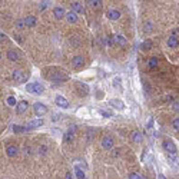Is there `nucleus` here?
<instances>
[{
  "instance_id": "obj_1",
  "label": "nucleus",
  "mask_w": 179,
  "mask_h": 179,
  "mask_svg": "<svg viewBox=\"0 0 179 179\" xmlns=\"http://www.w3.org/2000/svg\"><path fill=\"white\" fill-rule=\"evenodd\" d=\"M47 79H50L53 82H64V80H69V75H66L64 70H59V72H53L50 75H46Z\"/></svg>"
},
{
  "instance_id": "obj_15",
  "label": "nucleus",
  "mask_w": 179,
  "mask_h": 179,
  "mask_svg": "<svg viewBox=\"0 0 179 179\" xmlns=\"http://www.w3.org/2000/svg\"><path fill=\"white\" fill-rule=\"evenodd\" d=\"M102 146L105 148V149H112V146H113V139H112L110 136H106V138H103Z\"/></svg>"
},
{
  "instance_id": "obj_19",
  "label": "nucleus",
  "mask_w": 179,
  "mask_h": 179,
  "mask_svg": "<svg viewBox=\"0 0 179 179\" xmlns=\"http://www.w3.org/2000/svg\"><path fill=\"white\" fill-rule=\"evenodd\" d=\"M109 103L116 109H125V103L119 100V99H112V100H109Z\"/></svg>"
},
{
  "instance_id": "obj_27",
  "label": "nucleus",
  "mask_w": 179,
  "mask_h": 179,
  "mask_svg": "<svg viewBox=\"0 0 179 179\" xmlns=\"http://www.w3.org/2000/svg\"><path fill=\"white\" fill-rule=\"evenodd\" d=\"M95 133L96 130L93 128H89V130H88V141H93V138H95Z\"/></svg>"
},
{
  "instance_id": "obj_8",
  "label": "nucleus",
  "mask_w": 179,
  "mask_h": 179,
  "mask_svg": "<svg viewBox=\"0 0 179 179\" xmlns=\"http://www.w3.org/2000/svg\"><path fill=\"white\" fill-rule=\"evenodd\" d=\"M75 132H76V126H72L69 128V130L64 133V141L66 142H72L75 139Z\"/></svg>"
},
{
  "instance_id": "obj_36",
  "label": "nucleus",
  "mask_w": 179,
  "mask_h": 179,
  "mask_svg": "<svg viewBox=\"0 0 179 179\" xmlns=\"http://www.w3.org/2000/svg\"><path fill=\"white\" fill-rule=\"evenodd\" d=\"M7 103H9V105H12V106H14V105H16V99H14L13 96H10V97L7 99Z\"/></svg>"
},
{
  "instance_id": "obj_17",
  "label": "nucleus",
  "mask_w": 179,
  "mask_h": 179,
  "mask_svg": "<svg viewBox=\"0 0 179 179\" xmlns=\"http://www.w3.org/2000/svg\"><path fill=\"white\" fill-rule=\"evenodd\" d=\"M27 106H29L27 102H26V100H22V102H19V103H17V106H16V112H17L19 115H22L26 109H27Z\"/></svg>"
},
{
  "instance_id": "obj_20",
  "label": "nucleus",
  "mask_w": 179,
  "mask_h": 179,
  "mask_svg": "<svg viewBox=\"0 0 179 179\" xmlns=\"http://www.w3.org/2000/svg\"><path fill=\"white\" fill-rule=\"evenodd\" d=\"M179 42H178V37L176 36H171V37L168 39V46L169 47H172V49H175V47H178Z\"/></svg>"
},
{
  "instance_id": "obj_2",
  "label": "nucleus",
  "mask_w": 179,
  "mask_h": 179,
  "mask_svg": "<svg viewBox=\"0 0 179 179\" xmlns=\"http://www.w3.org/2000/svg\"><path fill=\"white\" fill-rule=\"evenodd\" d=\"M33 110H34V113H36L37 116H43V115L47 113V108H46L43 103H40V102H37V103H34V105H33Z\"/></svg>"
},
{
  "instance_id": "obj_22",
  "label": "nucleus",
  "mask_w": 179,
  "mask_h": 179,
  "mask_svg": "<svg viewBox=\"0 0 179 179\" xmlns=\"http://www.w3.org/2000/svg\"><path fill=\"white\" fill-rule=\"evenodd\" d=\"M141 47L143 50H149V49H152V40H145V42H142Z\"/></svg>"
},
{
  "instance_id": "obj_44",
  "label": "nucleus",
  "mask_w": 179,
  "mask_h": 179,
  "mask_svg": "<svg viewBox=\"0 0 179 179\" xmlns=\"http://www.w3.org/2000/svg\"><path fill=\"white\" fill-rule=\"evenodd\" d=\"M113 152H115V154H113V156H119V149H115Z\"/></svg>"
},
{
  "instance_id": "obj_34",
  "label": "nucleus",
  "mask_w": 179,
  "mask_h": 179,
  "mask_svg": "<svg viewBox=\"0 0 179 179\" xmlns=\"http://www.w3.org/2000/svg\"><path fill=\"white\" fill-rule=\"evenodd\" d=\"M90 4L93 7H100L102 6V1H99V0H93V1H90Z\"/></svg>"
},
{
  "instance_id": "obj_26",
  "label": "nucleus",
  "mask_w": 179,
  "mask_h": 179,
  "mask_svg": "<svg viewBox=\"0 0 179 179\" xmlns=\"http://www.w3.org/2000/svg\"><path fill=\"white\" fill-rule=\"evenodd\" d=\"M149 69H154V67H156L158 66V59L156 58H151L149 59Z\"/></svg>"
},
{
  "instance_id": "obj_12",
  "label": "nucleus",
  "mask_w": 179,
  "mask_h": 179,
  "mask_svg": "<svg viewBox=\"0 0 179 179\" xmlns=\"http://www.w3.org/2000/svg\"><path fill=\"white\" fill-rule=\"evenodd\" d=\"M53 14H55L56 19H62V17L66 16V12H64L63 7H55V9H53Z\"/></svg>"
},
{
  "instance_id": "obj_25",
  "label": "nucleus",
  "mask_w": 179,
  "mask_h": 179,
  "mask_svg": "<svg viewBox=\"0 0 179 179\" xmlns=\"http://www.w3.org/2000/svg\"><path fill=\"white\" fill-rule=\"evenodd\" d=\"M99 113H100L103 118H112V116H113V112H112V110H103V109H100Z\"/></svg>"
},
{
  "instance_id": "obj_23",
  "label": "nucleus",
  "mask_w": 179,
  "mask_h": 179,
  "mask_svg": "<svg viewBox=\"0 0 179 179\" xmlns=\"http://www.w3.org/2000/svg\"><path fill=\"white\" fill-rule=\"evenodd\" d=\"M115 42L116 43H119V45H122V46L126 45V39L123 37V36H121V34H116L115 36Z\"/></svg>"
},
{
  "instance_id": "obj_4",
  "label": "nucleus",
  "mask_w": 179,
  "mask_h": 179,
  "mask_svg": "<svg viewBox=\"0 0 179 179\" xmlns=\"http://www.w3.org/2000/svg\"><path fill=\"white\" fill-rule=\"evenodd\" d=\"M163 148H165V151L169 152L171 155H176V145H175L172 141H165L163 142Z\"/></svg>"
},
{
  "instance_id": "obj_3",
  "label": "nucleus",
  "mask_w": 179,
  "mask_h": 179,
  "mask_svg": "<svg viewBox=\"0 0 179 179\" xmlns=\"http://www.w3.org/2000/svg\"><path fill=\"white\" fill-rule=\"evenodd\" d=\"M76 89L79 92L80 96H86L89 95V86L86 83H82V82H76Z\"/></svg>"
},
{
  "instance_id": "obj_5",
  "label": "nucleus",
  "mask_w": 179,
  "mask_h": 179,
  "mask_svg": "<svg viewBox=\"0 0 179 179\" xmlns=\"http://www.w3.org/2000/svg\"><path fill=\"white\" fill-rule=\"evenodd\" d=\"M72 66H73L75 69H80V67H83L85 66V58L83 56H75L73 60H72Z\"/></svg>"
},
{
  "instance_id": "obj_6",
  "label": "nucleus",
  "mask_w": 179,
  "mask_h": 179,
  "mask_svg": "<svg viewBox=\"0 0 179 179\" xmlns=\"http://www.w3.org/2000/svg\"><path fill=\"white\" fill-rule=\"evenodd\" d=\"M42 125H43V119H34V121L29 122L25 128H26V130H30V129H36L39 126H42Z\"/></svg>"
},
{
  "instance_id": "obj_28",
  "label": "nucleus",
  "mask_w": 179,
  "mask_h": 179,
  "mask_svg": "<svg viewBox=\"0 0 179 179\" xmlns=\"http://www.w3.org/2000/svg\"><path fill=\"white\" fill-rule=\"evenodd\" d=\"M13 130H14V133H22V132H26V128H25V126L14 125V126H13Z\"/></svg>"
},
{
  "instance_id": "obj_9",
  "label": "nucleus",
  "mask_w": 179,
  "mask_h": 179,
  "mask_svg": "<svg viewBox=\"0 0 179 179\" xmlns=\"http://www.w3.org/2000/svg\"><path fill=\"white\" fill-rule=\"evenodd\" d=\"M106 16H108V19H110V20H119L121 12H119V10H115V9H110V10H108Z\"/></svg>"
},
{
  "instance_id": "obj_43",
  "label": "nucleus",
  "mask_w": 179,
  "mask_h": 179,
  "mask_svg": "<svg viewBox=\"0 0 179 179\" xmlns=\"http://www.w3.org/2000/svg\"><path fill=\"white\" fill-rule=\"evenodd\" d=\"M52 121H55V122H56V121H59V115H55V116H53V118H52Z\"/></svg>"
},
{
  "instance_id": "obj_42",
  "label": "nucleus",
  "mask_w": 179,
  "mask_h": 179,
  "mask_svg": "<svg viewBox=\"0 0 179 179\" xmlns=\"http://www.w3.org/2000/svg\"><path fill=\"white\" fill-rule=\"evenodd\" d=\"M72 176H73V175H72L70 172H67V173H66V179H72Z\"/></svg>"
},
{
  "instance_id": "obj_37",
  "label": "nucleus",
  "mask_w": 179,
  "mask_h": 179,
  "mask_svg": "<svg viewBox=\"0 0 179 179\" xmlns=\"http://www.w3.org/2000/svg\"><path fill=\"white\" fill-rule=\"evenodd\" d=\"M154 123H155V119H154V118H151V119H149V122H148V129H152Z\"/></svg>"
},
{
  "instance_id": "obj_10",
  "label": "nucleus",
  "mask_w": 179,
  "mask_h": 179,
  "mask_svg": "<svg viewBox=\"0 0 179 179\" xmlns=\"http://www.w3.org/2000/svg\"><path fill=\"white\" fill-rule=\"evenodd\" d=\"M13 79H14L16 82L22 83V82H25V80H26V76L23 75V72H22V70H14V72H13Z\"/></svg>"
},
{
  "instance_id": "obj_21",
  "label": "nucleus",
  "mask_w": 179,
  "mask_h": 179,
  "mask_svg": "<svg viewBox=\"0 0 179 179\" xmlns=\"http://www.w3.org/2000/svg\"><path fill=\"white\" fill-rule=\"evenodd\" d=\"M66 19H67L69 23H76L77 22V14L75 12H69V13H66Z\"/></svg>"
},
{
  "instance_id": "obj_31",
  "label": "nucleus",
  "mask_w": 179,
  "mask_h": 179,
  "mask_svg": "<svg viewBox=\"0 0 179 179\" xmlns=\"http://www.w3.org/2000/svg\"><path fill=\"white\" fill-rule=\"evenodd\" d=\"M25 20L23 19H19L17 20V22H16V27H17V29H19V30H22V29H25Z\"/></svg>"
},
{
  "instance_id": "obj_16",
  "label": "nucleus",
  "mask_w": 179,
  "mask_h": 179,
  "mask_svg": "<svg viewBox=\"0 0 179 179\" xmlns=\"http://www.w3.org/2000/svg\"><path fill=\"white\" fill-rule=\"evenodd\" d=\"M25 25L29 26V27H34V26L37 25V19L34 16H27L25 19Z\"/></svg>"
},
{
  "instance_id": "obj_24",
  "label": "nucleus",
  "mask_w": 179,
  "mask_h": 179,
  "mask_svg": "<svg viewBox=\"0 0 179 179\" xmlns=\"http://www.w3.org/2000/svg\"><path fill=\"white\" fill-rule=\"evenodd\" d=\"M132 141L136 142V143H138V142H141L142 141V135L139 133V132H136V130L132 132Z\"/></svg>"
},
{
  "instance_id": "obj_18",
  "label": "nucleus",
  "mask_w": 179,
  "mask_h": 179,
  "mask_svg": "<svg viewBox=\"0 0 179 179\" xmlns=\"http://www.w3.org/2000/svg\"><path fill=\"white\" fill-rule=\"evenodd\" d=\"M72 12H75L77 14V13H83L85 9L79 1H73V3H72Z\"/></svg>"
},
{
  "instance_id": "obj_35",
  "label": "nucleus",
  "mask_w": 179,
  "mask_h": 179,
  "mask_svg": "<svg viewBox=\"0 0 179 179\" xmlns=\"http://www.w3.org/2000/svg\"><path fill=\"white\" fill-rule=\"evenodd\" d=\"M172 128L175 129V130H178V129H179V122H178V118H176V119H173V122H172Z\"/></svg>"
},
{
  "instance_id": "obj_13",
  "label": "nucleus",
  "mask_w": 179,
  "mask_h": 179,
  "mask_svg": "<svg viewBox=\"0 0 179 179\" xmlns=\"http://www.w3.org/2000/svg\"><path fill=\"white\" fill-rule=\"evenodd\" d=\"M17 152H19V149L14 146V145L7 146V149H6V154H7V156H9V158H14V156L17 155Z\"/></svg>"
},
{
  "instance_id": "obj_11",
  "label": "nucleus",
  "mask_w": 179,
  "mask_h": 179,
  "mask_svg": "<svg viewBox=\"0 0 179 179\" xmlns=\"http://www.w3.org/2000/svg\"><path fill=\"white\" fill-rule=\"evenodd\" d=\"M7 59L12 60V62H16V60H19L20 59V53L19 52H16L14 49H12V50L7 52Z\"/></svg>"
},
{
  "instance_id": "obj_39",
  "label": "nucleus",
  "mask_w": 179,
  "mask_h": 179,
  "mask_svg": "<svg viewBox=\"0 0 179 179\" xmlns=\"http://www.w3.org/2000/svg\"><path fill=\"white\" fill-rule=\"evenodd\" d=\"M26 90L29 92V93H33V88H32V83H27L26 85Z\"/></svg>"
},
{
  "instance_id": "obj_14",
  "label": "nucleus",
  "mask_w": 179,
  "mask_h": 179,
  "mask_svg": "<svg viewBox=\"0 0 179 179\" xmlns=\"http://www.w3.org/2000/svg\"><path fill=\"white\" fill-rule=\"evenodd\" d=\"M32 88H33V93H36V95H42L45 92V86L42 83H32Z\"/></svg>"
},
{
  "instance_id": "obj_40",
  "label": "nucleus",
  "mask_w": 179,
  "mask_h": 179,
  "mask_svg": "<svg viewBox=\"0 0 179 179\" xmlns=\"http://www.w3.org/2000/svg\"><path fill=\"white\" fill-rule=\"evenodd\" d=\"M106 43H108L109 46H113V40H112L110 37H108V39H106Z\"/></svg>"
},
{
  "instance_id": "obj_41",
  "label": "nucleus",
  "mask_w": 179,
  "mask_h": 179,
  "mask_svg": "<svg viewBox=\"0 0 179 179\" xmlns=\"http://www.w3.org/2000/svg\"><path fill=\"white\" fill-rule=\"evenodd\" d=\"M173 110L178 112V100H176V103H173Z\"/></svg>"
},
{
  "instance_id": "obj_29",
  "label": "nucleus",
  "mask_w": 179,
  "mask_h": 179,
  "mask_svg": "<svg viewBox=\"0 0 179 179\" xmlns=\"http://www.w3.org/2000/svg\"><path fill=\"white\" fill-rule=\"evenodd\" d=\"M76 176H77V179H85V178H86L85 172L80 169V168H77V166H76Z\"/></svg>"
},
{
  "instance_id": "obj_46",
  "label": "nucleus",
  "mask_w": 179,
  "mask_h": 179,
  "mask_svg": "<svg viewBox=\"0 0 179 179\" xmlns=\"http://www.w3.org/2000/svg\"><path fill=\"white\" fill-rule=\"evenodd\" d=\"M6 37V36H4V34H1V33H0V40H3V39Z\"/></svg>"
},
{
  "instance_id": "obj_33",
  "label": "nucleus",
  "mask_w": 179,
  "mask_h": 179,
  "mask_svg": "<svg viewBox=\"0 0 179 179\" xmlns=\"http://www.w3.org/2000/svg\"><path fill=\"white\" fill-rule=\"evenodd\" d=\"M47 152V146L46 145H42V146H39V154L40 155H45Z\"/></svg>"
},
{
  "instance_id": "obj_30",
  "label": "nucleus",
  "mask_w": 179,
  "mask_h": 179,
  "mask_svg": "<svg viewBox=\"0 0 179 179\" xmlns=\"http://www.w3.org/2000/svg\"><path fill=\"white\" fill-rule=\"evenodd\" d=\"M152 30H154V26H152V23H151V22H148L146 25L143 26V32L149 33V32H152Z\"/></svg>"
},
{
  "instance_id": "obj_38",
  "label": "nucleus",
  "mask_w": 179,
  "mask_h": 179,
  "mask_svg": "<svg viewBox=\"0 0 179 179\" xmlns=\"http://www.w3.org/2000/svg\"><path fill=\"white\" fill-rule=\"evenodd\" d=\"M47 6H49V1H42V4H40L39 9H40V10H43V9H46Z\"/></svg>"
},
{
  "instance_id": "obj_7",
  "label": "nucleus",
  "mask_w": 179,
  "mask_h": 179,
  "mask_svg": "<svg viewBox=\"0 0 179 179\" xmlns=\"http://www.w3.org/2000/svg\"><path fill=\"white\" fill-rule=\"evenodd\" d=\"M56 105H58V106H60V108H63V109L69 108V102H67V99H66V97H63L62 95L56 96Z\"/></svg>"
},
{
  "instance_id": "obj_47",
  "label": "nucleus",
  "mask_w": 179,
  "mask_h": 179,
  "mask_svg": "<svg viewBox=\"0 0 179 179\" xmlns=\"http://www.w3.org/2000/svg\"><path fill=\"white\" fill-rule=\"evenodd\" d=\"M0 58H1V55H0Z\"/></svg>"
},
{
  "instance_id": "obj_32",
  "label": "nucleus",
  "mask_w": 179,
  "mask_h": 179,
  "mask_svg": "<svg viewBox=\"0 0 179 179\" xmlns=\"http://www.w3.org/2000/svg\"><path fill=\"white\" fill-rule=\"evenodd\" d=\"M129 179H142V176L139 175V173L132 172V173H129Z\"/></svg>"
},
{
  "instance_id": "obj_45",
  "label": "nucleus",
  "mask_w": 179,
  "mask_h": 179,
  "mask_svg": "<svg viewBox=\"0 0 179 179\" xmlns=\"http://www.w3.org/2000/svg\"><path fill=\"white\" fill-rule=\"evenodd\" d=\"M159 179H166V176H165V175H162V173H160V175H159Z\"/></svg>"
}]
</instances>
